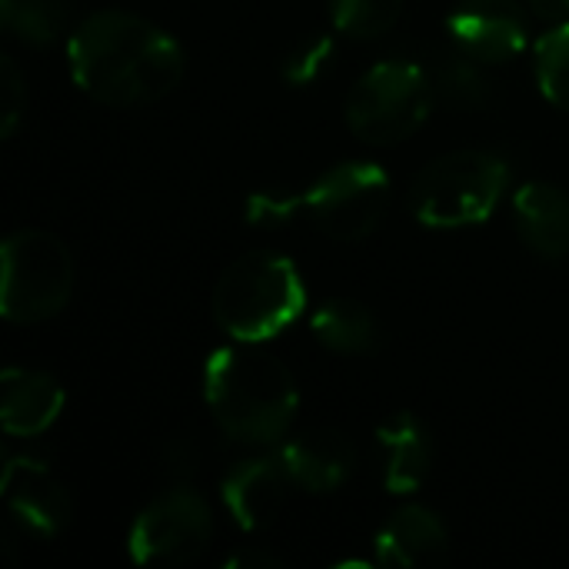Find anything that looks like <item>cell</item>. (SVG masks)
I'll use <instances>...</instances> for the list:
<instances>
[{
    "instance_id": "cell-1",
    "label": "cell",
    "mask_w": 569,
    "mask_h": 569,
    "mask_svg": "<svg viewBox=\"0 0 569 569\" xmlns=\"http://www.w3.org/2000/svg\"><path fill=\"white\" fill-rule=\"evenodd\" d=\"M67 67L90 100L143 107L177 90L187 73V53L157 23L127 10H100L70 33Z\"/></svg>"
},
{
    "instance_id": "cell-2",
    "label": "cell",
    "mask_w": 569,
    "mask_h": 569,
    "mask_svg": "<svg viewBox=\"0 0 569 569\" xmlns=\"http://www.w3.org/2000/svg\"><path fill=\"white\" fill-rule=\"evenodd\" d=\"M203 400L220 430L247 447H270L293 427L300 390L283 360L260 343L217 347L203 367Z\"/></svg>"
},
{
    "instance_id": "cell-3",
    "label": "cell",
    "mask_w": 569,
    "mask_h": 569,
    "mask_svg": "<svg viewBox=\"0 0 569 569\" xmlns=\"http://www.w3.org/2000/svg\"><path fill=\"white\" fill-rule=\"evenodd\" d=\"M307 307V287L293 260L250 250L237 257L213 287V320L230 340L263 343L283 333Z\"/></svg>"
},
{
    "instance_id": "cell-4",
    "label": "cell",
    "mask_w": 569,
    "mask_h": 569,
    "mask_svg": "<svg viewBox=\"0 0 569 569\" xmlns=\"http://www.w3.org/2000/svg\"><path fill=\"white\" fill-rule=\"evenodd\" d=\"M510 187V163L490 150H450L410 183V210L423 227L457 230L493 217Z\"/></svg>"
},
{
    "instance_id": "cell-5",
    "label": "cell",
    "mask_w": 569,
    "mask_h": 569,
    "mask_svg": "<svg viewBox=\"0 0 569 569\" xmlns=\"http://www.w3.org/2000/svg\"><path fill=\"white\" fill-rule=\"evenodd\" d=\"M0 260V313L10 323H43L70 303L77 267L60 237L37 227L13 230Z\"/></svg>"
},
{
    "instance_id": "cell-6",
    "label": "cell",
    "mask_w": 569,
    "mask_h": 569,
    "mask_svg": "<svg viewBox=\"0 0 569 569\" xmlns=\"http://www.w3.org/2000/svg\"><path fill=\"white\" fill-rule=\"evenodd\" d=\"M437 87L413 60L373 63L347 97V127L370 147H393L410 140L433 110Z\"/></svg>"
},
{
    "instance_id": "cell-7",
    "label": "cell",
    "mask_w": 569,
    "mask_h": 569,
    "mask_svg": "<svg viewBox=\"0 0 569 569\" xmlns=\"http://www.w3.org/2000/svg\"><path fill=\"white\" fill-rule=\"evenodd\" d=\"M390 203L393 183L387 170L370 160L337 163L307 190V213L313 217L317 230L343 243L367 240L373 230H380Z\"/></svg>"
},
{
    "instance_id": "cell-8",
    "label": "cell",
    "mask_w": 569,
    "mask_h": 569,
    "mask_svg": "<svg viewBox=\"0 0 569 569\" xmlns=\"http://www.w3.org/2000/svg\"><path fill=\"white\" fill-rule=\"evenodd\" d=\"M213 540V513L210 503L177 487L157 497L130 527V557L143 567H183L207 553Z\"/></svg>"
},
{
    "instance_id": "cell-9",
    "label": "cell",
    "mask_w": 569,
    "mask_h": 569,
    "mask_svg": "<svg viewBox=\"0 0 569 569\" xmlns=\"http://www.w3.org/2000/svg\"><path fill=\"white\" fill-rule=\"evenodd\" d=\"M447 33L483 63H507L530 43V17L517 0H460L447 17Z\"/></svg>"
},
{
    "instance_id": "cell-10",
    "label": "cell",
    "mask_w": 569,
    "mask_h": 569,
    "mask_svg": "<svg viewBox=\"0 0 569 569\" xmlns=\"http://www.w3.org/2000/svg\"><path fill=\"white\" fill-rule=\"evenodd\" d=\"M0 497L7 510L40 540L63 533L73 517V500L67 487L37 457H7L0 477Z\"/></svg>"
},
{
    "instance_id": "cell-11",
    "label": "cell",
    "mask_w": 569,
    "mask_h": 569,
    "mask_svg": "<svg viewBox=\"0 0 569 569\" xmlns=\"http://www.w3.org/2000/svg\"><path fill=\"white\" fill-rule=\"evenodd\" d=\"M290 487L293 480L280 457H250L230 467L220 483V500L237 527L260 533L280 517Z\"/></svg>"
},
{
    "instance_id": "cell-12",
    "label": "cell",
    "mask_w": 569,
    "mask_h": 569,
    "mask_svg": "<svg viewBox=\"0 0 569 569\" xmlns=\"http://www.w3.org/2000/svg\"><path fill=\"white\" fill-rule=\"evenodd\" d=\"M280 460L293 487L307 493H337L357 463V447L347 433L333 427H313L290 437L280 450Z\"/></svg>"
},
{
    "instance_id": "cell-13",
    "label": "cell",
    "mask_w": 569,
    "mask_h": 569,
    "mask_svg": "<svg viewBox=\"0 0 569 569\" xmlns=\"http://www.w3.org/2000/svg\"><path fill=\"white\" fill-rule=\"evenodd\" d=\"M63 403L67 393L50 373L7 367L0 377V423L10 437L30 440L47 433L63 413Z\"/></svg>"
},
{
    "instance_id": "cell-14",
    "label": "cell",
    "mask_w": 569,
    "mask_h": 569,
    "mask_svg": "<svg viewBox=\"0 0 569 569\" xmlns=\"http://www.w3.org/2000/svg\"><path fill=\"white\" fill-rule=\"evenodd\" d=\"M450 533L447 523L427 507H400L377 533V563L397 569L433 567L447 560Z\"/></svg>"
},
{
    "instance_id": "cell-15",
    "label": "cell",
    "mask_w": 569,
    "mask_h": 569,
    "mask_svg": "<svg viewBox=\"0 0 569 569\" xmlns=\"http://www.w3.org/2000/svg\"><path fill=\"white\" fill-rule=\"evenodd\" d=\"M380 437V447L387 453L383 460V487L393 493V497H410L417 493L430 470H433V440H430V430L427 423L410 413V410H400L393 417H387L377 430Z\"/></svg>"
},
{
    "instance_id": "cell-16",
    "label": "cell",
    "mask_w": 569,
    "mask_h": 569,
    "mask_svg": "<svg viewBox=\"0 0 569 569\" xmlns=\"http://www.w3.org/2000/svg\"><path fill=\"white\" fill-rule=\"evenodd\" d=\"M513 220L523 243L543 260L569 257V193L557 183H523L513 197Z\"/></svg>"
},
{
    "instance_id": "cell-17",
    "label": "cell",
    "mask_w": 569,
    "mask_h": 569,
    "mask_svg": "<svg viewBox=\"0 0 569 569\" xmlns=\"http://www.w3.org/2000/svg\"><path fill=\"white\" fill-rule=\"evenodd\" d=\"M310 330L313 337L333 350V353H347V357H357V353H373L380 347V320L373 317L370 307H363L360 300H347V297H333L327 300L313 320H310Z\"/></svg>"
},
{
    "instance_id": "cell-18",
    "label": "cell",
    "mask_w": 569,
    "mask_h": 569,
    "mask_svg": "<svg viewBox=\"0 0 569 569\" xmlns=\"http://www.w3.org/2000/svg\"><path fill=\"white\" fill-rule=\"evenodd\" d=\"M3 27L27 47H50L67 23L63 0H0Z\"/></svg>"
},
{
    "instance_id": "cell-19",
    "label": "cell",
    "mask_w": 569,
    "mask_h": 569,
    "mask_svg": "<svg viewBox=\"0 0 569 569\" xmlns=\"http://www.w3.org/2000/svg\"><path fill=\"white\" fill-rule=\"evenodd\" d=\"M403 0H330L333 30L353 40H377L397 27Z\"/></svg>"
},
{
    "instance_id": "cell-20",
    "label": "cell",
    "mask_w": 569,
    "mask_h": 569,
    "mask_svg": "<svg viewBox=\"0 0 569 569\" xmlns=\"http://www.w3.org/2000/svg\"><path fill=\"white\" fill-rule=\"evenodd\" d=\"M533 63H537V83L543 90V97L569 110V20L553 23L533 50Z\"/></svg>"
},
{
    "instance_id": "cell-21",
    "label": "cell",
    "mask_w": 569,
    "mask_h": 569,
    "mask_svg": "<svg viewBox=\"0 0 569 569\" xmlns=\"http://www.w3.org/2000/svg\"><path fill=\"white\" fill-rule=\"evenodd\" d=\"M433 87L440 97H447L457 107H483L493 97V83H490V73L483 70V60L470 53L443 60Z\"/></svg>"
},
{
    "instance_id": "cell-22",
    "label": "cell",
    "mask_w": 569,
    "mask_h": 569,
    "mask_svg": "<svg viewBox=\"0 0 569 569\" xmlns=\"http://www.w3.org/2000/svg\"><path fill=\"white\" fill-rule=\"evenodd\" d=\"M337 57V40L330 33H310L307 40L293 43L290 53L280 63V77L293 87L317 83Z\"/></svg>"
},
{
    "instance_id": "cell-23",
    "label": "cell",
    "mask_w": 569,
    "mask_h": 569,
    "mask_svg": "<svg viewBox=\"0 0 569 569\" xmlns=\"http://www.w3.org/2000/svg\"><path fill=\"white\" fill-rule=\"evenodd\" d=\"M0 137H13V130L20 127L23 113H27V80L17 67L13 57H0Z\"/></svg>"
},
{
    "instance_id": "cell-24",
    "label": "cell",
    "mask_w": 569,
    "mask_h": 569,
    "mask_svg": "<svg viewBox=\"0 0 569 569\" xmlns=\"http://www.w3.org/2000/svg\"><path fill=\"white\" fill-rule=\"evenodd\" d=\"M307 207V193L290 190H257L247 200V220L253 227H283L297 217V210Z\"/></svg>"
},
{
    "instance_id": "cell-25",
    "label": "cell",
    "mask_w": 569,
    "mask_h": 569,
    "mask_svg": "<svg viewBox=\"0 0 569 569\" xmlns=\"http://www.w3.org/2000/svg\"><path fill=\"white\" fill-rule=\"evenodd\" d=\"M223 567L227 569H273V567H283V560H280V557H273V553H267V550H260V547H243V550L230 553V557L223 560Z\"/></svg>"
},
{
    "instance_id": "cell-26",
    "label": "cell",
    "mask_w": 569,
    "mask_h": 569,
    "mask_svg": "<svg viewBox=\"0 0 569 569\" xmlns=\"http://www.w3.org/2000/svg\"><path fill=\"white\" fill-rule=\"evenodd\" d=\"M530 10H533L540 20H550V23H563V20H569V0H530Z\"/></svg>"
}]
</instances>
